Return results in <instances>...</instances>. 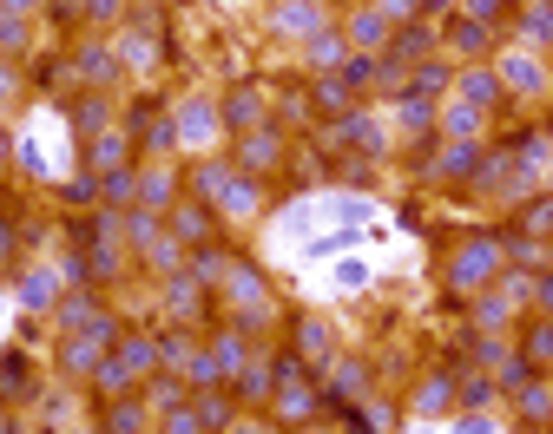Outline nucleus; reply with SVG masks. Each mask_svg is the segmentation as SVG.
<instances>
[{
    "label": "nucleus",
    "mask_w": 553,
    "mask_h": 434,
    "mask_svg": "<svg viewBox=\"0 0 553 434\" xmlns=\"http://www.w3.org/2000/svg\"><path fill=\"white\" fill-rule=\"evenodd\" d=\"M20 165H27V171H40V178H47V152H40V145H27V139H20Z\"/></svg>",
    "instance_id": "nucleus-25"
},
{
    "label": "nucleus",
    "mask_w": 553,
    "mask_h": 434,
    "mask_svg": "<svg viewBox=\"0 0 553 434\" xmlns=\"http://www.w3.org/2000/svg\"><path fill=\"white\" fill-rule=\"evenodd\" d=\"M112 112H106V99H99V93H86V99H79V106H73V132H86V139H99V132H112Z\"/></svg>",
    "instance_id": "nucleus-4"
},
{
    "label": "nucleus",
    "mask_w": 553,
    "mask_h": 434,
    "mask_svg": "<svg viewBox=\"0 0 553 434\" xmlns=\"http://www.w3.org/2000/svg\"><path fill=\"white\" fill-rule=\"evenodd\" d=\"M119 362H126L132 375H139V369H152V342H119Z\"/></svg>",
    "instance_id": "nucleus-21"
},
{
    "label": "nucleus",
    "mask_w": 553,
    "mask_h": 434,
    "mask_svg": "<svg viewBox=\"0 0 553 434\" xmlns=\"http://www.w3.org/2000/svg\"><path fill=\"white\" fill-rule=\"evenodd\" d=\"M0 99H14V60H0Z\"/></svg>",
    "instance_id": "nucleus-29"
},
{
    "label": "nucleus",
    "mask_w": 553,
    "mask_h": 434,
    "mask_svg": "<svg viewBox=\"0 0 553 434\" xmlns=\"http://www.w3.org/2000/svg\"><path fill=\"white\" fill-rule=\"evenodd\" d=\"M205 132H211V112H205V106H185V112H178V139H191V145H198Z\"/></svg>",
    "instance_id": "nucleus-15"
},
{
    "label": "nucleus",
    "mask_w": 553,
    "mask_h": 434,
    "mask_svg": "<svg viewBox=\"0 0 553 434\" xmlns=\"http://www.w3.org/2000/svg\"><path fill=\"white\" fill-rule=\"evenodd\" d=\"M382 40H389L382 14H356V47H382Z\"/></svg>",
    "instance_id": "nucleus-18"
},
{
    "label": "nucleus",
    "mask_w": 553,
    "mask_h": 434,
    "mask_svg": "<svg viewBox=\"0 0 553 434\" xmlns=\"http://www.w3.org/2000/svg\"><path fill=\"white\" fill-rule=\"evenodd\" d=\"M507 86H514V93H540V66L527 60V53H514V60H507Z\"/></svg>",
    "instance_id": "nucleus-12"
},
{
    "label": "nucleus",
    "mask_w": 553,
    "mask_h": 434,
    "mask_svg": "<svg viewBox=\"0 0 553 434\" xmlns=\"http://www.w3.org/2000/svg\"><path fill=\"white\" fill-rule=\"evenodd\" d=\"M0 395H14V402H33V369L20 356L0 362Z\"/></svg>",
    "instance_id": "nucleus-7"
},
{
    "label": "nucleus",
    "mask_w": 553,
    "mask_h": 434,
    "mask_svg": "<svg viewBox=\"0 0 553 434\" xmlns=\"http://www.w3.org/2000/svg\"><path fill=\"white\" fill-rule=\"evenodd\" d=\"M14 303H20L27 316L53 310V303H60V277H53V270H27V277H20V290H14Z\"/></svg>",
    "instance_id": "nucleus-1"
},
{
    "label": "nucleus",
    "mask_w": 553,
    "mask_h": 434,
    "mask_svg": "<svg viewBox=\"0 0 553 434\" xmlns=\"http://www.w3.org/2000/svg\"><path fill=\"white\" fill-rule=\"evenodd\" d=\"M0 316H7V296H0Z\"/></svg>",
    "instance_id": "nucleus-32"
},
{
    "label": "nucleus",
    "mask_w": 553,
    "mask_h": 434,
    "mask_svg": "<svg viewBox=\"0 0 553 434\" xmlns=\"http://www.w3.org/2000/svg\"><path fill=\"white\" fill-rule=\"evenodd\" d=\"M112 60H126V66H145V60H152V27L126 33V40H119V53H112Z\"/></svg>",
    "instance_id": "nucleus-13"
},
{
    "label": "nucleus",
    "mask_w": 553,
    "mask_h": 434,
    "mask_svg": "<svg viewBox=\"0 0 553 434\" xmlns=\"http://www.w3.org/2000/svg\"><path fill=\"white\" fill-rule=\"evenodd\" d=\"M139 178V204L158 211V204H172V171H132Z\"/></svg>",
    "instance_id": "nucleus-9"
},
{
    "label": "nucleus",
    "mask_w": 553,
    "mask_h": 434,
    "mask_svg": "<svg viewBox=\"0 0 553 434\" xmlns=\"http://www.w3.org/2000/svg\"><path fill=\"white\" fill-rule=\"evenodd\" d=\"M244 158H251V165H270V158H277V145H270V139H264V132H257V139H251V145H244Z\"/></svg>",
    "instance_id": "nucleus-24"
},
{
    "label": "nucleus",
    "mask_w": 553,
    "mask_h": 434,
    "mask_svg": "<svg viewBox=\"0 0 553 434\" xmlns=\"http://www.w3.org/2000/svg\"><path fill=\"white\" fill-rule=\"evenodd\" d=\"M284 415H310V388H303L297 375L284 382Z\"/></svg>",
    "instance_id": "nucleus-22"
},
{
    "label": "nucleus",
    "mask_w": 553,
    "mask_h": 434,
    "mask_svg": "<svg viewBox=\"0 0 553 434\" xmlns=\"http://www.w3.org/2000/svg\"><path fill=\"white\" fill-rule=\"evenodd\" d=\"M0 257H14V231L7 224H0Z\"/></svg>",
    "instance_id": "nucleus-30"
},
{
    "label": "nucleus",
    "mask_w": 553,
    "mask_h": 434,
    "mask_svg": "<svg viewBox=\"0 0 553 434\" xmlns=\"http://www.w3.org/2000/svg\"><path fill=\"white\" fill-rule=\"evenodd\" d=\"M106 434H139V408H126V402H119V408L106 415Z\"/></svg>",
    "instance_id": "nucleus-23"
},
{
    "label": "nucleus",
    "mask_w": 553,
    "mask_h": 434,
    "mask_svg": "<svg viewBox=\"0 0 553 434\" xmlns=\"http://www.w3.org/2000/svg\"><path fill=\"white\" fill-rule=\"evenodd\" d=\"M106 204H119V211H126V204H139V178H132V171H106Z\"/></svg>",
    "instance_id": "nucleus-10"
},
{
    "label": "nucleus",
    "mask_w": 553,
    "mask_h": 434,
    "mask_svg": "<svg viewBox=\"0 0 553 434\" xmlns=\"http://www.w3.org/2000/svg\"><path fill=\"white\" fill-rule=\"evenodd\" d=\"M316 20H323L316 0H284V7H277V27L284 33H316Z\"/></svg>",
    "instance_id": "nucleus-8"
},
{
    "label": "nucleus",
    "mask_w": 553,
    "mask_h": 434,
    "mask_svg": "<svg viewBox=\"0 0 553 434\" xmlns=\"http://www.w3.org/2000/svg\"><path fill=\"white\" fill-rule=\"evenodd\" d=\"M53 310H60V323H93V303L86 296H60Z\"/></svg>",
    "instance_id": "nucleus-20"
},
{
    "label": "nucleus",
    "mask_w": 553,
    "mask_h": 434,
    "mask_svg": "<svg viewBox=\"0 0 553 434\" xmlns=\"http://www.w3.org/2000/svg\"><path fill=\"white\" fill-rule=\"evenodd\" d=\"M33 7H40V0H0V14H7V20H27Z\"/></svg>",
    "instance_id": "nucleus-28"
},
{
    "label": "nucleus",
    "mask_w": 553,
    "mask_h": 434,
    "mask_svg": "<svg viewBox=\"0 0 553 434\" xmlns=\"http://www.w3.org/2000/svg\"><path fill=\"white\" fill-rule=\"evenodd\" d=\"M527 224H534V231L547 237V231H553V204H534V211H527Z\"/></svg>",
    "instance_id": "nucleus-27"
},
{
    "label": "nucleus",
    "mask_w": 553,
    "mask_h": 434,
    "mask_svg": "<svg viewBox=\"0 0 553 434\" xmlns=\"http://www.w3.org/2000/svg\"><path fill=\"white\" fill-rule=\"evenodd\" d=\"M14 434H33V428H14Z\"/></svg>",
    "instance_id": "nucleus-33"
},
{
    "label": "nucleus",
    "mask_w": 553,
    "mask_h": 434,
    "mask_svg": "<svg viewBox=\"0 0 553 434\" xmlns=\"http://www.w3.org/2000/svg\"><path fill=\"white\" fill-rule=\"evenodd\" d=\"M224 112H231V125H237V132H251V125H257V119H264V106H257V93H244V99H231V106H224Z\"/></svg>",
    "instance_id": "nucleus-17"
},
{
    "label": "nucleus",
    "mask_w": 553,
    "mask_h": 434,
    "mask_svg": "<svg viewBox=\"0 0 553 434\" xmlns=\"http://www.w3.org/2000/svg\"><path fill=\"white\" fill-rule=\"evenodd\" d=\"M112 66H119V60H112V47H99V40H93V47L73 53V66H66V73L86 79V86H112Z\"/></svg>",
    "instance_id": "nucleus-2"
},
{
    "label": "nucleus",
    "mask_w": 553,
    "mask_h": 434,
    "mask_svg": "<svg viewBox=\"0 0 553 434\" xmlns=\"http://www.w3.org/2000/svg\"><path fill=\"white\" fill-rule=\"evenodd\" d=\"M527 33H534V40H553V7H534V27Z\"/></svg>",
    "instance_id": "nucleus-26"
},
{
    "label": "nucleus",
    "mask_w": 553,
    "mask_h": 434,
    "mask_svg": "<svg viewBox=\"0 0 553 434\" xmlns=\"http://www.w3.org/2000/svg\"><path fill=\"white\" fill-rule=\"evenodd\" d=\"M205 231H211V217L198 211V204H178L172 211V244H198Z\"/></svg>",
    "instance_id": "nucleus-6"
},
{
    "label": "nucleus",
    "mask_w": 553,
    "mask_h": 434,
    "mask_svg": "<svg viewBox=\"0 0 553 434\" xmlns=\"http://www.w3.org/2000/svg\"><path fill=\"white\" fill-rule=\"evenodd\" d=\"M494 270V250L488 244H474V250H461V264H455V290H474V283Z\"/></svg>",
    "instance_id": "nucleus-5"
},
{
    "label": "nucleus",
    "mask_w": 553,
    "mask_h": 434,
    "mask_svg": "<svg viewBox=\"0 0 553 434\" xmlns=\"http://www.w3.org/2000/svg\"><path fill=\"white\" fill-rule=\"evenodd\" d=\"M224 211H251V204H257V191L251 185H244V178H231V171H224Z\"/></svg>",
    "instance_id": "nucleus-16"
},
{
    "label": "nucleus",
    "mask_w": 553,
    "mask_h": 434,
    "mask_svg": "<svg viewBox=\"0 0 553 434\" xmlns=\"http://www.w3.org/2000/svg\"><path fill=\"white\" fill-rule=\"evenodd\" d=\"M14 53H27V20L0 14V60H14Z\"/></svg>",
    "instance_id": "nucleus-14"
},
{
    "label": "nucleus",
    "mask_w": 553,
    "mask_h": 434,
    "mask_svg": "<svg viewBox=\"0 0 553 434\" xmlns=\"http://www.w3.org/2000/svg\"><path fill=\"white\" fill-rule=\"evenodd\" d=\"M0 158H7V132H0Z\"/></svg>",
    "instance_id": "nucleus-31"
},
{
    "label": "nucleus",
    "mask_w": 553,
    "mask_h": 434,
    "mask_svg": "<svg viewBox=\"0 0 553 434\" xmlns=\"http://www.w3.org/2000/svg\"><path fill=\"white\" fill-rule=\"evenodd\" d=\"M310 60H316V66H330V60H343V33H316V47H310Z\"/></svg>",
    "instance_id": "nucleus-19"
},
{
    "label": "nucleus",
    "mask_w": 553,
    "mask_h": 434,
    "mask_svg": "<svg viewBox=\"0 0 553 434\" xmlns=\"http://www.w3.org/2000/svg\"><path fill=\"white\" fill-rule=\"evenodd\" d=\"M93 165H99V171H126V139H119V132H99Z\"/></svg>",
    "instance_id": "nucleus-11"
},
{
    "label": "nucleus",
    "mask_w": 553,
    "mask_h": 434,
    "mask_svg": "<svg viewBox=\"0 0 553 434\" xmlns=\"http://www.w3.org/2000/svg\"><path fill=\"white\" fill-rule=\"evenodd\" d=\"M99 362H106V323H93V336L66 342V369H73V375H93Z\"/></svg>",
    "instance_id": "nucleus-3"
}]
</instances>
